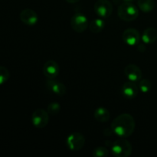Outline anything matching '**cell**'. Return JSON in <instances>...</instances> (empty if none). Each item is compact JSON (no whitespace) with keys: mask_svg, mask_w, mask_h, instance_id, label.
Segmentation results:
<instances>
[{"mask_svg":"<svg viewBox=\"0 0 157 157\" xmlns=\"http://www.w3.org/2000/svg\"><path fill=\"white\" fill-rule=\"evenodd\" d=\"M111 153L116 157H128L131 155L132 145L125 138L117 140L111 145Z\"/></svg>","mask_w":157,"mask_h":157,"instance_id":"3","label":"cell"},{"mask_svg":"<svg viewBox=\"0 0 157 157\" xmlns=\"http://www.w3.org/2000/svg\"><path fill=\"white\" fill-rule=\"evenodd\" d=\"M124 73L129 81L133 82H139L142 79V71L137 65L133 64H128L124 69Z\"/></svg>","mask_w":157,"mask_h":157,"instance_id":"10","label":"cell"},{"mask_svg":"<svg viewBox=\"0 0 157 157\" xmlns=\"http://www.w3.org/2000/svg\"><path fill=\"white\" fill-rule=\"evenodd\" d=\"M85 144V138L78 132L71 133L66 138V146L71 151H80Z\"/></svg>","mask_w":157,"mask_h":157,"instance_id":"4","label":"cell"},{"mask_svg":"<svg viewBox=\"0 0 157 157\" xmlns=\"http://www.w3.org/2000/svg\"><path fill=\"white\" fill-rule=\"evenodd\" d=\"M138 8L144 12H150L154 9V0H138Z\"/></svg>","mask_w":157,"mask_h":157,"instance_id":"17","label":"cell"},{"mask_svg":"<svg viewBox=\"0 0 157 157\" xmlns=\"http://www.w3.org/2000/svg\"><path fill=\"white\" fill-rule=\"evenodd\" d=\"M109 155V150L104 147H98L93 150L92 156L94 157H107Z\"/></svg>","mask_w":157,"mask_h":157,"instance_id":"19","label":"cell"},{"mask_svg":"<svg viewBox=\"0 0 157 157\" xmlns=\"http://www.w3.org/2000/svg\"><path fill=\"white\" fill-rule=\"evenodd\" d=\"M117 14L121 20L132 21L136 20L139 15V9L132 2H123L119 6Z\"/></svg>","mask_w":157,"mask_h":157,"instance_id":"2","label":"cell"},{"mask_svg":"<svg viewBox=\"0 0 157 157\" xmlns=\"http://www.w3.org/2000/svg\"><path fill=\"white\" fill-rule=\"evenodd\" d=\"M105 27V22L102 18H98L92 20L91 22L89 25V29L90 32L94 34H98L101 32Z\"/></svg>","mask_w":157,"mask_h":157,"instance_id":"16","label":"cell"},{"mask_svg":"<svg viewBox=\"0 0 157 157\" xmlns=\"http://www.w3.org/2000/svg\"><path fill=\"white\" fill-rule=\"evenodd\" d=\"M138 87L143 93H148L152 89V82L148 79H141L139 81Z\"/></svg>","mask_w":157,"mask_h":157,"instance_id":"18","label":"cell"},{"mask_svg":"<svg viewBox=\"0 0 157 157\" xmlns=\"http://www.w3.org/2000/svg\"><path fill=\"white\" fill-rule=\"evenodd\" d=\"M49 122V115L48 111L43 109H37L32 115V123L36 128L42 129L48 125Z\"/></svg>","mask_w":157,"mask_h":157,"instance_id":"7","label":"cell"},{"mask_svg":"<svg viewBox=\"0 0 157 157\" xmlns=\"http://www.w3.org/2000/svg\"><path fill=\"white\" fill-rule=\"evenodd\" d=\"M89 25V21L87 17L82 13H75L71 18V26L75 32L82 33Z\"/></svg>","mask_w":157,"mask_h":157,"instance_id":"5","label":"cell"},{"mask_svg":"<svg viewBox=\"0 0 157 157\" xmlns=\"http://www.w3.org/2000/svg\"><path fill=\"white\" fill-rule=\"evenodd\" d=\"M122 39L127 45L135 46L140 41L141 35L136 29H127L123 33Z\"/></svg>","mask_w":157,"mask_h":157,"instance_id":"8","label":"cell"},{"mask_svg":"<svg viewBox=\"0 0 157 157\" xmlns=\"http://www.w3.org/2000/svg\"><path fill=\"white\" fill-rule=\"evenodd\" d=\"M46 87L49 91L58 96H64L66 94L65 85L55 79H48L46 81Z\"/></svg>","mask_w":157,"mask_h":157,"instance_id":"12","label":"cell"},{"mask_svg":"<svg viewBox=\"0 0 157 157\" xmlns=\"http://www.w3.org/2000/svg\"><path fill=\"white\" fill-rule=\"evenodd\" d=\"M42 71L48 79H55L59 75V65L54 60H48L43 65Z\"/></svg>","mask_w":157,"mask_h":157,"instance_id":"9","label":"cell"},{"mask_svg":"<svg viewBox=\"0 0 157 157\" xmlns=\"http://www.w3.org/2000/svg\"><path fill=\"white\" fill-rule=\"evenodd\" d=\"M9 70L4 66H0V85L5 84L9 80Z\"/></svg>","mask_w":157,"mask_h":157,"instance_id":"21","label":"cell"},{"mask_svg":"<svg viewBox=\"0 0 157 157\" xmlns=\"http://www.w3.org/2000/svg\"><path fill=\"white\" fill-rule=\"evenodd\" d=\"M139 90V87L136 85V82L130 81L123 84L122 88H121V93L125 98H128V99H132L137 96Z\"/></svg>","mask_w":157,"mask_h":157,"instance_id":"13","label":"cell"},{"mask_svg":"<svg viewBox=\"0 0 157 157\" xmlns=\"http://www.w3.org/2000/svg\"><path fill=\"white\" fill-rule=\"evenodd\" d=\"M20 20L27 25H35L38 21V14L31 9H25L21 12L19 15Z\"/></svg>","mask_w":157,"mask_h":157,"instance_id":"11","label":"cell"},{"mask_svg":"<svg viewBox=\"0 0 157 157\" xmlns=\"http://www.w3.org/2000/svg\"><path fill=\"white\" fill-rule=\"evenodd\" d=\"M141 39L145 44H153L157 39V30L155 28H147L143 32Z\"/></svg>","mask_w":157,"mask_h":157,"instance_id":"14","label":"cell"},{"mask_svg":"<svg viewBox=\"0 0 157 157\" xmlns=\"http://www.w3.org/2000/svg\"><path fill=\"white\" fill-rule=\"evenodd\" d=\"M65 1L67 2L70 3V4H75V3L78 2L80 0H65Z\"/></svg>","mask_w":157,"mask_h":157,"instance_id":"22","label":"cell"},{"mask_svg":"<svg viewBox=\"0 0 157 157\" xmlns=\"http://www.w3.org/2000/svg\"><path fill=\"white\" fill-rule=\"evenodd\" d=\"M94 9L96 15L102 18H109L113 12V6L109 0H98Z\"/></svg>","mask_w":157,"mask_h":157,"instance_id":"6","label":"cell"},{"mask_svg":"<svg viewBox=\"0 0 157 157\" xmlns=\"http://www.w3.org/2000/svg\"><path fill=\"white\" fill-rule=\"evenodd\" d=\"M94 116L96 121L101 123H106L110 117V111L106 107H99L95 110Z\"/></svg>","mask_w":157,"mask_h":157,"instance_id":"15","label":"cell"},{"mask_svg":"<svg viewBox=\"0 0 157 157\" xmlns=\"http://www.w3.org/2000/svg\"><path fill=\"white\" fill-rule=\"evenodd\" d=\"M47 111L49 114L56 115L61 111V105L58 103L52 102L48 105Z\"/></svg>","mask_w":157,"mask_h":157,"instance_id":"20","label":"cell"},{"mask_svg":"<svg viewBox=\"0 0 157 157\" xmlns=\"http://www.w3.org/2000/svg\"><path fill=\"white\" fill-rule=\"evenodd\" d=\"M135 120L130 113H121L113 119L111 123L113 133L120 138H127L135 130Z\"/></svg>","mask_w":157,"mask_h":157,"instance_id":"1","label":"cell"}]
</instances>
